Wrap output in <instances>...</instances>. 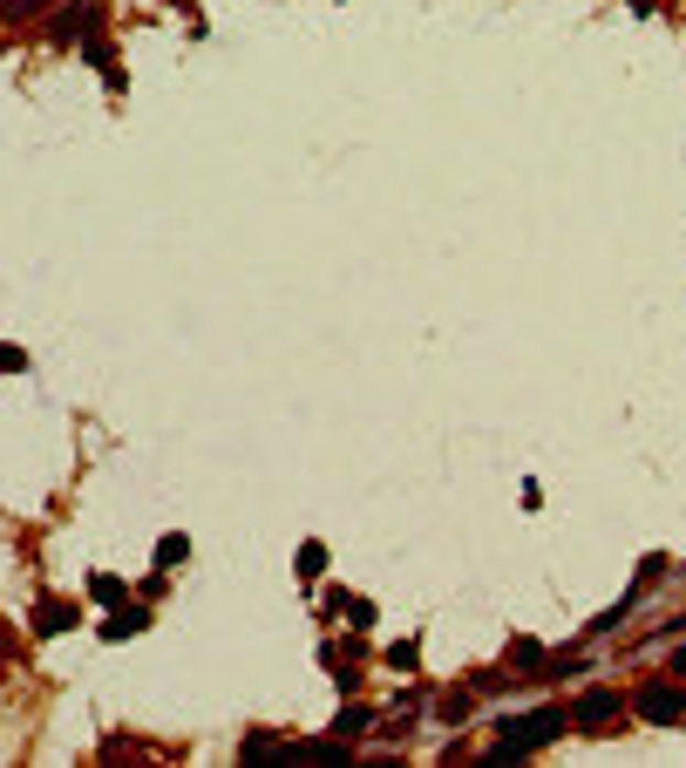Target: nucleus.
<instances>
[{
    "instance_id": "1",
    "label": "nucleus",
    "mask_w": 686,
    "mask_h": 768,
    "mask_svg": "<svg viewBox=\"0 0 686 768\" xmlns=\"http://www.w3.org/2000/svg\"><path fill=\"white\" fill-rule=\"evenodd\" d=\"M564 735V707H537V714H516V721H503V735H497V748L490 755H476L469 768H490V761H523V755H537L544 742H557Z\"/></svg>"
},
{
    "instance_id": "2",
    "label": "nucleus",
    "mask_w": 686,
    "mask_h": 768,
    "mask_svg": "<svg viewBox=\"0 0 686 768\" xmlns=\"http://www.w3.org/2000/svg\"><path fill=\"white\" fill-rule=\"evenodd\" d=\"M632 707H639L645 721H653V727H673V721H686V694H679L673 680H645L639 694H632Z\"/></svg>"
},
{
    "instance_id": "3",
    "label": "nucleus",
    "mask_w": 686,
    "mask_h": 768,
    "mask_svg": "<svg viewBox=\"0 0 686 768\" xmlns=\"http://www.w3.org/2000/svg\"><path fill=\"white\" fill-rule=\"evenodd\" d=\"M75 619L83 613H75L68 598H42L34 605V639H62V632H75Z\"/></svg>"
},
{
    "instance_id": "4",
    "label": "nucleus",
    "mask_w": 686,
    "mask_h": 768,
    "mask_svg": "<svg viewBox=\"0 0 686 768\" xmlns=\"http://www.w3.org/2000/svg\"><path fill=\"white\" fill-rule=\"evenodd\" d=\"M571 721H578V727H612V721H619V694H585V701L571 707Z\"/></svg>"
},
{
    "instance_id": "5",
    "label": "nucleus",
    "mask_w": 686,
    "mask_h": 768,
    "mask_svg": "<svg viewBox=\"0 0 686 768\" xmlns=\"http://www.w3.org/2000/svg\"><path fill=\"white\" fill-rule=\"evenodd\" d=\"M334 613L360 632V626H374V598H360V592H334Z\"/></svg>"
},
{
    "instance_id": "6",
    "label": "nucleus",
    "mask_w": 686,
    "mask_h": 768,
    "mask_svg": "<svg viewBox=\"0 0 686 768\" xmlns=\"http://www.w3.org/2000/svg\"><path fill=\"white\" fill-rule=\"evenodd\" d=\"M143 626H150V613H143V605H130V613L116 605V613H109V626H102V639H130V632H143Z\"/></svg>"
},
{
    "instance_id": "7",
    "label": "nucleus",
    "mask_w": 686,
    "mask_h": 768,
    "mask_svg": "<svg viewBox=\"0 0 686 768\" xmlns=\"http://www.w3.org/2000/svg\"><path fill=\"white\" fill-rule=\"evenodd\" d=\"M368 727H374V707H340V714H334V735H340V742L368 735Z\"/></svg>"
},
{
    "instance_id": "8",
    "label": "nucleus",
    "mask_w": 686,
    "mask_h": 768,
    "mask_svg": "<svg viewBox=\"0 0 686 768\" xmlns=\"http://www.w3.org/2000/svg\"><path fill=\"white\" fill-rule=\"evenodd\" d=\"M184 558H190V538H184V531H171L164 544H156V572H171V564H184Z\"/></svg>"
},
{
    "instance_id": "9",
    "label": "nucleus",
    "mask_w": 686,
    "mask_h": 768,
    "mask_svg": "<svg viewBox=\"0 0 686 768\" xmlns=\"http://www.w3.org/2000/svg\"><path fill=\"white\" fill-rule=\"evenodd\" d=\"M415 660H422L415 639H394V646H388V667H394V673H415Z\"/></svg>"
},
{
    "instance_id": "10",
    "label": "nucleus",
    "mask_w": 686,
    "mask_h": 768,
    "mask_svg": "<svg viewBox=\"0 0 686 768\" xmlns=\"http://www.w3.org/2000/svg\"><path fill=\"white\" fill-rule=\"evenodd\" d=\"M510 667L537 673V667H544V646H537V639H516V646H510Z\"/></svg>"
},
{
    "instance_id": "11",
    "label": "nucleus",
    "mask_w": 686,
    "mask_h": 768,
    "mask_svg": "<svg viewBox=\"0 0 686 768\" xmlns=\"http://www.w3.org/2000/svg\"><path fill=\"white\" fill-rule=\"evenodd\" d=\"M89 598H96V605H123V578L96 572V578H89Z\"/></svg>"
},
{
    "instance_id": "12",
    "label": "nucleus",
    "mask_w": 686,
    "mask_h": 768,
    "mask_svg": "<svg viewBox=\"0 0 686 768\" xmlns=\"http://www.w3.org/2000/svg\"><path fill=\"white\" fill-rule=\"evenodd\" d=\"M48 0H0V21H34Z\"/></svg>"
},
{
    "instance_id": "13",
    "label": "nucleus",
    "mask_w": 686,
    "mask_h": 768,
    "mask_svg": "<svg viewBox=\"0 0 686 768\" xmlns=\"http://www.w3.org/2000/svg\"><path fill=\"white\" fill-rule=\"evenodd\" d=\"M300 572H306V578L327 572V544H306V551H300Z\"/></svg>"
},
{
    "instance_id": "14",
    "label": "nucleus",
    "mask_w": 686,
    "mask_h": 768,
    "mask_svg": "<svg viewBox=\"0 0 686 768\" xmlns=\"http://www.w3.org/2000/svg\"><path fill=\"white\" fill-rule=\"evenodd\" d=\"M435 714H442V721H469V694H449V701H442Z\"/></svg>"
},
{
    "instance_id": "15",
    "label": "nucleus",
    "mask_w": 686,
    "mask_h": 768,
    "mask_svg": "<svg viewBox=\"0 0 686 768\" xmlns=\"http://www.w3.org/2000/svg\"><path fill=\"white\" fill-rule=\"evenodd\" d=\"M21 368H28V354L21 347H0V375H21Z\"/></svg>"
},
{
    "instance_id": "16",
    "label": "nucleus",
    "mask_w": 686,
    "mask_h": 768,
    "mask_svg": "<svg viewBox=\"0 0 686 768\" xmlns=\"http://www.w3.org/2000/svg\"><path fill=\"white\" fill-rule=\"evenodd\" d=\"M673 673H686V646H679V653H673Z\"/></svg>"
},
{
    "instance_id": "17",
    "label": "nucleus",
    "mask_w": 686,
    "mask_h": 768,
    "mask_svg": "<svg viewBox=\"0 0 686 768\" xmlns=\"http://www.w3.org/2000/svg\"><path fill=\"white\" fill-rule=\"evenodd\" d=\"M0 660H14V646H8V632H0Z\"/></svg>"
}]
</instances>
